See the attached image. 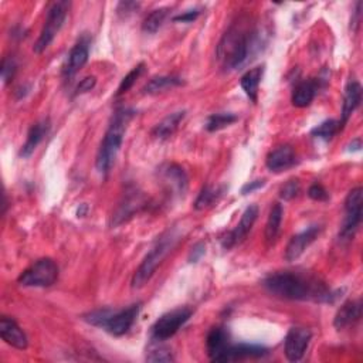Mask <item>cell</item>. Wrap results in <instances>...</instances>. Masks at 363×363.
<instances>
[{
	"mask_svg": "<svg viewBox=\"0 0 363 363\" xmlns=\"http://www.w3.org/2000/svg\"><path fill=\"white\" fill-rule=\"evenodd\" d=\"M262 286L269 294L290 301L332 304L336 298L324 281L295 271L272 272L264 279Z\"/></svg>",
	"mask_w": 363,
	"mask_h": 363,
	"instance_id": "6da1fadb",
	"label": "cell"
},
{
	"mask_svg": "<svg viewBox=\"0 0 363 363\" xmlns=\"http://www.w3.org/2000/svg\"><path fill=\"white\" fill-rule=\"evenodd\" d=\"M258 49L260 36L254 29L243 24H233L223 34L217 45L216 56L225 71H233L242 68Z\"/></svg>",
	"mask_w": 363,
	"mask_h": 363,
	"instance_id": "7a4b0ae2",
	"label": "cell"
},
{
	"mask_svg": "<svg viewBox=\"0 0 363 363\" xmlns=\"http://www.w3.org/2000/svg\"><path fill=\"white\" fill-rule=\"evenodd\" d=\"M133 115H135V111L131 108H125V107L118 108L115 111V114L112 115V119L104 135V140L100 145L97 159H96L97 170L101 175H107L111 170L112 165L115 163L117 155L124 142V136H125L128 124L131 122Z\"/></svg>",
	"mask_w": 363,
	"mask_h": 363,
	"instance_id": "3957f363",
	"label": "cell"
},
{
	"mask_svg": "<svg viewBox=\"0 0 363 363\" xmlns=\"http://www.w3.org/2000/svg\"><path fill=\"white\" fill-rule=\"evenodd\" d=\"M176 242H177V236L173 230L163 233L161 236V239H158L155 246L145 255V258L141 262V265L138 267V269L135 271V274L131 281V287L133 290H140L148 284V281L154 277L156 268L161 265L163 258L175 247Z\"/></svg>",
	"mask_w": 363,
	"mask_h": 363,
	"instance_id": "277c9868",
	"label": "cell"
},
{
	"mask_svg": "<svg viewBox=\"0 0 363 363\" xmlns=\"http://www.w3.org/2000/svg\"><path fill=\"white\" fill-rule=\"evenodd\" d=\"M70 8H71V3L67 2V0H60V2H54L50 6V9L47 12V17H45V23L43 26V30H41L37 41L34 43V47H33L34 53L41 54L44 50L49 49V45L53 43V40L56 38V36L64 26Z\"/></svg>",
	"mask_w": 363,
	"mask_h": 363,
	"instance_id": "5b68a950",
	"label": "cell"
},
{
	"mask_svg": "<svg viewBox=\"0 0 363 363\" xmlns=\"http://www.w3.org/2000/svg\"><path fill=\"white\" fill-rule=\"evenodd\" d=\"M59 279V267L52 258H40L33 265L26 268L17 284L22 287H38L45 288L52 287Z\"/></svg>",
	"mask_w": 363,
	"mask_h": 363,
	"instance_id": "8992f818",
	"label": "cell"
},
{
	"mask_svg": "<svg viewBox=\"0 0 363 363\" xmlns=\"http://www.w3.org/2000/svg\"><path fill=\"white\" fill-rule=\"evenodd\" d=\"M192 316L191 308H177L163 313L151 328V339L154 342H163L177 334Z\"/></svg>",
	"mask_w": 363,
	"mask_h": 363,
	"instance_id": "52a82bcc",
	"label": "cell"
},
{
	"mask_svg": "<svg viewBox=\"0 0 363 363\" xmlns=\"http://www.w3.org/2000/svg\"><path fill=\"white\" fill-rule=\"evenodd\" d=\"M362 206H363V189H352L345 199V218L339 232V240L348 242L353 239L357 227L362 221Z\"/></svg>",
	"mask_w": 363,
	"mask_h": 363,
	"instance_id": "ba28073f",
	"label": "cell"
},
{
	"mask_svg": "<svg viewBox=\"0 0 363 363\" xmlns=\"http://www.w3.org/2000/svg\"><path fill=\"white\" fill-rule=\"evenodd\" d=\"M142 304H132L124 309H112L111 316L104 327V329L112 336H122L125 335L136 321L140 315Z\"/></svg>",
	"mask_w": 363,
	"mask_h": 363,
	"instance_id": "9c48e42d",
	"label": "cell"
},
{
	"mask_svg": "<svg viewBox=\"0 0 363 363\" xmlns=\"http://www.w3.org/2000/svg\"><path fill=\"white\" fill-rule=\"evenodd\" d=\"M258 213H260L258 206H257V205H250V206L244 210V213H243V216H242L239 224L235 227V229H233L232 232H229V233H227V235L221 239V246H223V249L230 250L232 247L240 244V243L249 236V233L251 232L253 225H254V223H255V220H257V217H258Z\"/></svg>",
	"mask_w": 363,
	"mask_h": 363,
	"instance_id": "30bf717a",
	"label": "cell"
},
{
	"mask_svg": "<svg viewBox=\"0 0 363 363\" xmlns=\"http://www.w3.org/2000/svg\"><path fill=\"white\" fill-rule=\"evenodd\" d=\"M312 339V332L308 328L292 327L284 341V352L290 362H299Z\"/></svg>",
	"mask_w": 363,
	"mask_h": 363,
	"instance_id": "8fae6325",
	"label": "cell"
},
{
	"mask_svg": "<svg viewBox=\"0 0 363 363\" xmlns=\"http://www.w3.org/2000/svg\"><path fill=\"white\" fill-rule=\"evenodd\" d=\"M321 232H323V225L313 224V225H309L308 229H305L304 232H301V233L292 236L291 240H290L288 244H287V249H286V254H284L286 261L291 262V261L298 260V258L305 253V250H306L318 237H320Z\"/></svg>",
	"mask_w": 363,
	"mask_h": 363,
	"instance_id": "7c38bea8",
	"label": "cell"
},
{
	"mask_svg": "<svg viewBox=\"0 0 363 363\" xmlns=\"http://www.w3.org/2000/svg\"><path fill=\"white\" fill-rule=\"evenodd\" d=\"M89 57V38L88 36H82L70 50L67 61L63 68V77L66 80L73 78L88 61Z\"/></svg>",
	"mask_w": 363,
	"mask_h": 363,
	"instance_id": "4fadbf2b",
	"label": "cell"
},
{
	"mask_svg": "<svg viewBox=\"0 0 363 363\" xmlns=\"http://www.w3.org/2000/svg\"><path fill=\"white\" fill-rule=\"evenodd\" d=\"M230 345L232 342H230L229 331L223 327L212 328L210 332L207 334L206 349L212 362H223L224 355Z\"/></svg>",
	"mask_w": 363,
	"mask_h": 363,
	"instance_id": "5bb4252c",
	"label": "cell"
},
{
	"mask_svg": "<svg viewBox=\"0 0 363 363\" xmlns=\"http://www.w3.org/2000/svg\"><path fill=\"white\" fill-rule=\"evenodd\" d=\"M0 335H2V339L20 350L27 349L29 346V339L24 334V331L17 325V323L13 320V318L9 316H2V320H0Z\"/></svg>",
	"mask_w": 363,
	"mask_h": 363,
	"instance_id": "9a60e30c",
	"label": "cell"
},
{
	"mask_svg": "<svg viewBox=\"0 0 363 363\" xmlns=\"http://www.w3.org/2000/svg\"><path fill=\"white\" fill-rule=\"evenodd\" d=\"M50 128H52V122H50L49 118L40 119L36 124H33L31 128L29 129L27 140H26L24 145L22 147L20 156L22 158H30L31 154L36 151V148L43 142L45 136L49 135Z\"/></svg>",
	"mask_w": 363,
	"mask_h": 363,
	"instance_id": "2e32d148",
	"label": "cell"
},
{
	"mask_svg": "<svg viewBox=\"0 0 363 363\" xmlns=\"http://www.w3.org/2000/svg\"><path fill=\"white\" fill-rule=\"evenodd\" d=\"M362 101V85L356 80H349L345 93H343V104H342V115L339 121V126H342L349 121L350 115L355 112V110L360 105Z\"/></svg>",
	"mask_w": 363,
	"mask_h": 363,
	"instance_id": "e0dca14e",
	"label": "cell"
},
{
	"mask_svg": "<svg viewBox=\"0 0 363 363\" xmlns=\"http://www.w3.org/2000/svg\"><path fill=\"white\" fill-rule=\"evenodd\" d=\"M265 165L268 170L274 173H280L292 168L295 165V152L292 147L281 145L274 151H271L265 159Z\"/></svg>",
	"mask_w": 363,
	"mask_h": 363,
	"instance_id": "ac0fdd59",
	"label": "cell"
},
{
	"mask_svg": "<svg viewBox=\"0 0 363 363\" xmlns=\"http://www.w3.org/2000/svg\"><path fill=\"white\" fill-rule=\"evenodd\" d=\"M321 84V80H313V78H309V80H304V81H299L295 87H294V91H292V96H291V103L294 107L297 108H305L308 105H311V103L313 101L318 89H320V85Z\"/></svg>",
	"mask_w": 363,
	"mask_h": 363,
	"instance_id": "d6986e66",
	"label": "cell"
},
{
	"mask_svg": "<svg viewBox=\"0 0 363 363\" xmlns=\"http://www.w3.org/2000/svg\"><path fill=\"white\" fill-rule=\"evenodd\" d=\"M144 206V198L140 192H136V189L126 192L122 203L119 205V207L117 209V212L112 216V221L111 225H118L122 224L124 221H126L129 217H132V214L135 212H138L141 207Z\"/></svg>",
	"mask_w": 363,
	"mask_h": 363,
	"instance_id": "ffe728a7",
	"label": "cell"
},
{
	"mask_svg": "<svg viewBox=\"0 0 363 363\" xmlns=\"http://www.w3.org/2000/svg\"><path fill=\"white\" fill-rule=\"evenodd\" d=\"M362 318V302L360 299L355 301H348L345 302L336 312L335 320H334V327L338 331H342L353 324H356Z\"/></svg>",
	"mask_w": 363,
	"mask_h": 363,
	"instance_id": "44dd1931",
	"label": "cell"
},
{
	"mask_svg": "<svg viewBox=\"0 0 363 363\" xmlns=\"http://www.w3.org/2000/svg\"><path fill=\"white\" fill-rule=\"evenodd\" d=\"M268 355V349L261 345H254V343H237V345H230L227 349L223 362H235V360H243V359H255V357H262Z\"/></svg>",
	"mask_w": 363,
	"mask_h": 363,
	"instance_id": "7402d4cb",
	"label": "cell"
},
{
	"mask_svg": "<svg viewBox=\"0 0 363 363\" xmlns=\"http://www.w3.org/2000/svg\"><path fill=\"white\" fill-rule=\"evenodd\" d=\"M186 111H177L173 114H169L166 118H163L159 124L155 125L152 129V136L159 141H165L176 132L180 122L185 119Z\"/></svg>",
	"mask_w": 363,
	"mask_h": 363,
	"instance_id": "603a6c76",
	"label": "cell"
},
{
	"mask_svg": "<svg viewBox=\"0 0 363 363\" xmlns=\"http://www.w3.org/2000/svg\"><path fill=\"white\" fill-rule=\"evenodd\" d=\"M262 74H264V66H258V67L249 70L246 74H243V77L240 80V85H242L243 91L253 103H257L258 87H260Z\"/></svg>",
	"mask_w": 363,
	"mask_h": 363,
	"instance_id": "cb8c5ba5",
	"label": "cell"
},
{
	"mask_svg": "<svg viewBox=\"0 0 363 363\" xmlns=\"http://www.w3.org/2000/svg\"><path fill=\"white\" fill-rule=\"evenodd\" d=\"M283 216H284V209L280 203H274V206L271 207L267 224H265V240L268 244L274 243L276 239L280 235L281 230V223H283Z\"/></svg>",
	"mask_w": 363,
	"mask_h": 363,
	"instance_id": "d4e9b609",
	"label": "cell"
},
{
	"mask_svg": "<svg viewBox=\"0 0 363 363\" xmlns=\"http://www.w3.org/2000/svg\"><path fill=\"white\" fill-rule=\"evenodd\" d=\"M163 176L169 182V184L177 191V193L184 195L186 192V189H188V175L179 165H176V163L168 165L163 169Z\"/></svg>",
	"mask_w": 363,
	"mask_h": 363,
	"instance_id": "484cf974",
	"label": "cell"
},
{
	"mask_svg": "<svg viewBox=\"0 0 363 363\" xmlns=\"http://www.w3.org/2000/svg\"><path fill=\"white\" fill-rule=\"evenodd\" d=\"M184 84L182 78L179 77H172V75H161V77H154L152 80L148 81V84L142 88L144 94H158L162 93L165 89L175 88Z\"/></svg>",
	"mask_w": 363,
	"mask_h": 363,
	"instance_id": "4316f807",
	"label": "cell"
},
{
	"mask_svg": "<svg viewBox=\"0 0 363 363\" xmlns=\"http://www.w3.org/2000/svg\"><path fill=\"white\" fill-rule=\"evenodd\" d=\"M339 129H341L339 121L327 119L311 131V136H313V138H316V140H321L324 142H329L334 138V136L339 132Z\"/></svg>",
	"mask_w": 363,
	"mask_h": 363,
	"instance_id": "83f0119b",
	"label": "cell"
},
{
	"mask_svg": "<svg viewBox=\"0 0 363 363\" xmlns=\"http://www.w3.org/2000/svg\"><path fill=\"white\" fill-rule=\"evenodd\" d=\"M236 121H239V117L236 114H233V112L213 114L206 121V129L209 132H216V131H220V129H224L227 126H230Z\"/></svg>",
	"mask_w": 363,
	"mask_h": 363,
	"instance_id": "f1b7e54d",
	"label": "cell"
},
{
	"mask_svg": "<svg viewBox=\"0 0 363 363\" xmlns=\"http://www.w3.org/2000/svg\"><path fill=\"white\" fill-rule=\"evenodd\" d=\"M169 12H170L169 8H161V9L154 10L152 13H149L142 23V30L145 33H149V34L156 33L163 26Z\"/></svg>",
	"mask_w": 363,
	"mask_h": 363,
	"instance_id": "f546056e",
	"label": "cell"
},
{
	"mask_svg": "<svg viewBox=\"0 0 363 363\" xmlns=\"http://www.w3.org/2000/svg\"><path fill=\"white\" fill-rule=\"evenodd\" d=\"M224 188H212V186H205L202 192L199 193L196 202H195V209L196 210H205L214 205L223 195Z\"/></svg>",
	"mask_w": 363,
	"mask_h": 363,
	"instance_id": "4dcf8cb0",
	"label": "cell"
},
{
	"mask_svg": "<svg viewBox=\"0 0 363 363\" xmlns=\"http://www.w3.org/2000/svg\"><path fill=\"white\" fill-rule=\"evenodd\" d=\"M145 71V63H140L136 67H133L121 81L119 87H118V91H117V97H121L124 96L125 93H128V91L133 87V84L136 82V80H138Z\"/></svg>",
	"mask_w": 363,
	"mask_h": 363,
	"instance_id": "1f68e13d",
	"label": "cell"
},
{
	"mask_svg": "<svg viewBox=\"0 0 363 363\" xmlns=\"http://www.w3.org/2000/svg\"><path fill=\"white\" fill-rule=\"evenodd\" d=\"M301 192V184L298 179H291L280 189V198L286 202L295 199Z\"/></svg>",
	"mask_w": 363,
	"mask_h": 363,
	"instance_id": "d6a6232c",
	"label": "cell"
},
{
	"mask_svg": "<svg viewBox=\"0 0 363 363\" xmlns=\"http://www.w3.org/2000/svg\"><path fill=\"white\" fill-rule=\"evenodd\" d=\"M16 71H17L16 60L13 57H6L2 63V68H0V75H2L3 84H9L13 80Z\"/></svg>",
	"mask_w": 363,
	"mask_h": 363,
	"instance_id": "836d02e7",
	"label": "cell"
},
{
	"mask_svg": "<svg viewBox=\"0 0 363 363\" xmlns=\"http://www.w3.org/2000/svg\"><path fill=\"white\" fill-rule=\"evenodd\" d=\"M147 360L152 363L158 362H175V356L168 348H156L147 355Z\"/></svg>",
	"mask_w": 363,
	"mask_h": 363,
	"instance_id": "e575fe53",
	"label": "cell"
},
{
	"mask_svg": "<svg viewBox=\"0 0 363 363\" xmlns=\"http://www.w3.org/2000/svg\"><path fill=\"white\" fill-rule=\"evenodd\" d=\"M308 196L315 200V202H327L329 200V193L327 192V189L320 185V184H313L311 185V188L308 189Z\"/></svg>",
	"mask_w": 363,
	"mask_h": 363,
	"instance_id": "d590c367",
	"label": "cell"
},
{
	"mask_svg": "<svg viewBox=\"0 0 363 363\" xmlns=\"http://www.w3.org/2000/svg\"><path fill=\"white\" fill-rule=\"evenodd\" d=\"M96 84H97V78H96V77H85V78L81 80L80 84L77 85V88H75V96L88 93V91H91V89H93V88L96 87Z\"/></svg>",
	"mask_w": 363,
	"mask_h": 363,
	"instance_id": "8d00e7d4",
	"label": "cell"
},
{
	"mask_svg": "<svg viewBox=\"0 0 363 363\" xmlns=\"http://www.w3.org/2000/svg\"><path fill=\"white\" fill-rule=\"evenodd\" d=\"M199 16H200V10L193 9V10H188L185 13H182L179 16H175L173 22L175 23H193Z\"/></svg>",
	"mask_w": 363,
	"mask_h": 363,
	"instance_id": "74e56055",
	"label": "cell"
},
{
	"mask_svg": "<svg viewBox=\"0 0 363 363\" xmlns=\"http://www.w3.org/2000/svg\"><path fill=\"white\" fill-rule=\"evenodd\" d=\"M264 186H265V180L264 179H257V180H253V182H249V184H246L242 188V193L246 196V195L254 193L255 191H258V189H261Z\"/></svg>",
	"mask_w": 363,
	"mask_h": 363,
	"instance_id": "f35d334b",
	"label": "cell"
},
{
	"mask_svg": "<svg viewBox=\"0 0 363 363\" xmlns=\"http://www.w3.org/2000/svg\"><path fill=\"white\" fill-rule=\"evenodd\" d=\"M140 8V3H135V2H121L118 5V15L119 16H129L132 15L133 12L138 10Z\"/></svg>",
	"mask_w": 363,
	"mask_h": 363,
	"instance_id": "ab89813d",
	"label": "cell"
},
{
	"mask_svg": "<svg viewBox=\"0 0 363 363\" xmlns=\"http://www.w3.org/2000/svg\"><path fill=\"white\" fill-rule=\"evenodd\" d=\"M205 253H206L205 244H203V243H198V244L192 249V251H191L189 261H191V262H198V261L202 258V255H205Z\"/></svg>",
	"mask_w": 363,
	"mask_h": 363,
	"instance_id": "60d3db41",
	"label": "cell"
},
{
	"mask_svg": "<svg viewBox=\"0 0 363 363\" xmlns=\"http://www.w3.org/2000/svg\"><path fill=\"white\" fill-rule=\"evenodd\" d=\"M360 148H362V140H360V138H356V140H353V141L349 144L348 151H349V152H357V151H360Z\"/></svg>",
	"mask_w": 363,
	"mask_h": 363,
	"instance_id": "b9f144b4",
	"label": "cell"
}]
</instances>
